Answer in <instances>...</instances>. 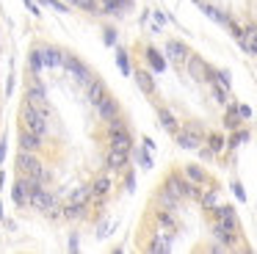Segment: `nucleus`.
I'll list each match as a JSON object with an SVG mask.
<instances>
[{
    "instance_id": "obj_1",
    "label": "nucleus",
    "mask_w": 257,
    "mask_h": 254,
    "mask_svg": "<svg viewBox=\"0 0 257 254\" xmlns=\"http://www.w3.org/2000/svg\"><path fill=\"white\" fill-rule=\"evenodd\" d=\"M23 121H25V130L36 133V136H45L47 133V124L42 119V113L36 110V105H25L23 108Z\"/></svg>"
},
{
    "instance_id": "obj_2",
    "label": "nucleus",
    "mask_w": 257,
    "mask_h": 254,
    "mask_svg": "<svg viewBox=\"0 0 257 254\" xmlns=\"http://www.w3.org/2000/svg\"><path fill=\"white\" fill-rule=\"evenodd\" d=\"M166 188H169L172 193H177L180 199H183V196H191V199L199 196V188H196L194 182H185L183 177H177V174H172V177L166 180Z\"/></svg>"
},
{
    "instance_id": "obj_3",
    "label": "nucleus",
    "mask_w": 257,
    "mask_h": 254,
    "mask_svg": "<svg viewBox=\"0 0 257 254\" xmlns=\"http://www.w3.org/2000/svg\"><path fill=\"white\" fill-rule=\"evenodd\" d=\"M188 72L196 77V80H213V75H216V69L207 66L202 58H188Z\"/></svg>"
},
{
    "instance_id": "obj_4",
    "label": "nucleus",
    "mask_w": 257,
    "mask_h": 254,
    "mask_svg": "<svg viewBox=\"0 0 257 254\" xmlns=\"http://www.w3.org/2000/svg\"><path fill=\"white\" fill-rule=\"evenodd\" d=\"M28 202L34 204L36 210H53V196L47 191H42V185L39 188H31V193H28Z\"/></svg>"
},
{
    "instance_id": "obj_5",
    "label": "nucleus",
    "mask_w": 257,
    "mask_h": 254,
    "mask_svg": "<svg viewBox=\"0 0 257 254\" xmlns=\"http://www.w3.org/2000/svg\"><path fill=\"white\" fill-rule=\"evenodd\" d=\"M64 66L72 72V77L80 83V86H89V83H91V80H89V69H86V66L80 64L78 58H67V55H64Z\"/></svg>"
},
{
    "instance_id": "obj_6",
    "label": "nucleus",
    "mask_w": 257,
    "mask_h": 254,
    "mask_svg": "<svg viewBox=\"0 0 257 254\" xmlns=\"http://www.w3.org/2000/svg\"><path fill=\"white\" fill-rule=\"evenodd\" d=\"M177 144L183 149H199L202 147V133L196 130H183V133H177Z\"/></svg>"
},
{
    "instance_id": "obj_7",
    "label": "nucleus",
    "mask_w": 257,
    "mask_h": 254,
    "mask_svg": "<svg viewBox=\"0 0 257 254\" xmlns=\"http://www.w3.org/2000/svg\"><path fill=\"white\" fill-rule=\"evenodd\" d=\"M94 108H97V113H100V119H105V121H111V119H116V116H119V105L113 102V99L108 97V94L94 105Z\"/></svg>"
},
{
    "instance_id": "obj_8",
    "label": "nucleus",
    "mask_w": 257,
    "mask_h": 254,
    "mask_svg": "<svg viewBox=\"0 0 257 254\" xmlns=\"http://www.w3.org/2000/svg\"><path fill=\"white\" fill-rule=\"evenodd\" d=\"M42 147V136H36V133L31 130H20V149H25V152H36V149Z\"/></svg>"
},
{
    "instance_id": "obj_9",
    "label": "nucleus",
    "mask_w": 257,
    "mask_h": 254,
    "mask_svg": "<svg viewBox=\"0 0 257 254\" xmlns=\"http://www.w3.org/2000/svg\"><path fill=\"white\" fill-rule=\"evenodd\" d=\"M28 193H31L28 180H14V185H12V202L17 204V207H23V204L28 202Z\"/></svg>"
},
{
    "instance_id": "obj_10",
    "label": "nucleus",
    "mask_w": 257,
    "mask_h": 254,
    "mask_svg": "<svg viewBox=\"0 0 257 254\" xmlns=\"http://www.w3.org/2000/svg\"><path fill=\"white\" fill-rule=\"evenodd\" d=\"M216 221H218V224H224L227 229H238V218H235V210L229 207V204L216 207Z\"/></svg>"
},
{
    "instance_id": "obj_11",
    "label": "nucleus",
    "mask_w": 257,
    "mask_h": 254,
    "mask_svg": "<svg viewBox=\"0 0 257 254\" xmlns=\"http://www.w3.org/2000/svg\"><path fill=\"white\" fill-rule=\"evenodd\" d=\"M130 163V149H113L108 152V166L111 169H124V166Z\"/></svg>"
},
{
    "instance_id": "obj_12",
    "label": "nucleus",
    "mask_w": 257,
    "mask_h": 254,
    "mask_svg": "<svg viewBox=\"0 0 257 254\" xmlns=\"http://www.w3.org/2000/svg\"><path fill=\"white\" fill-rule=\"evenodd\" d=\"M42 55H45V64L47 66H64V53L58 47H53V44H45V47H39Z\"/></svg>"
},
{
    "instance_id": "obj_13",
    "label": "nucleus",
    "mask_w": 257,
    "mask_h": 254,
    "mask_svg": "<svg viewBox=\"0 0 257 254\" xmlns=\"http://www.w3.org/2000/svg\"><path fill=\"white\" fill-rule=\"evenodd\" d=\"M17 169L25 171V174H31L34 169H39V163H36V155H34V152H25V149H20V155H17Z\"/></svg>"
},
{
    "instance_id": "obj_14",
    "label": "nucleus",
    "mask_w": 257,
    "mask_h": 254,
    "mask_svg": "<svg viewBox=\"0 0 257 254\" xmlns=\"http://www.w3.org/2000/svg\"><path fill=\"white\" fill-rule=\"evenodd\" d=\"M196 3H199V6H202V11H205V14H207V17H210V20H213V22H218V25H224V28H229V22H232V20H229V17H227V14H224V11H218V9H216V6H207V3H202V0H196Z\"/></svg>"
},
{
    "instance_id": "obj_15",
    "label": "nucleus",
    "mask_w": 257,
    "mask_h": 254,
    "mask_svg": "<svg viewBox=\"0 0 257 254\" xmlns=\"http://www.w3.org/2000/svg\"><path fill=\"white\" fill-rule=\"evenodd\" d=\"M147 61H150V66H152L155 75H163V72H166V58H163L158 50H152V47L147 50Z\"/></svg>"
},
{
    "instance_id": "obj_16",
    "label": "nucleus",
    "mask_w": 257,
    "mask_h": 254,
    "mask_svg": "<svg viewBox=\"0 0 257 254\" xmlns=\"http://www.w3.org/2000/svg\"><path fill=\"white\" fill-rule=\"evenodd\" d=\"M102 97H105V86H102L100 80H91L89 86H86V99H89L91 105H97Z\"/></svg>"
},
{
    "instance_id": "obj_17",
    "label": "nucleus",
    "mask_w": 257,
    "mask_h": 254,
    "mask_svg": "<svg viewBox=\"0 0 257 254\" xmlns=\"http://www.w3.org/2000/svg\"><path fill=\"white\" fill-rule=\"evenodd\" d=\"M213 235H216L227 248H229V246H235V229H227V226L218 224V221H216V226H213Z\"/></svg>"
},
{
    "instance_id": "obj_18",
    "label": "nucleus",
    "mask_w": 257,
    "mask_h": 254,
    "mask_svg": "<svg viewBox=\"0 0 257 254\" xmlns=\"http://www.w3.org/2000/svg\"><path fill=\"white\" fill-rule=\"evenodd\" d=\"M166 55L172 61H183V58H188V47H185L183 42H169L166 44Z\"/></svg>"
},
{
    "instance_id": "obj_19",
    "label": "nucleus",
    "mask_w": 257,
    "mask_h": 254,
    "mask_svg": "<svg viewBox=\"0 0 257 254\" xmlns=\"http://www.w3.org/2000/svg\"><path fill=\"white\" fill-rule=\"evenodd\" d=\"M130 6H133V0H105L102 9H105V14H119V11L130 9Z\"/></svg>"
},
{
    "instance_id": "obj_20",
    "label": "nucleus",
    "mask_w": 257,
    "mask_h": 254,
    "mask_svg": "<svg viewBox=\"0 0 257 254\" xmlns=\"http://www.w3.org/2000/svg\"><path fill=\"white\" fill-rule=\"evenodd\" d=\"M158 119H161V124L166 127L169 133H177V119L172 116V110H166V108H158Z\"/></svg>"
},
{
    "instance_id": "obj_21",
    "label": "nucleus",
    "mask_w": 257,
    "mask_h": 254,
    "mask_svg": "<svg viewBox=\"0 0 257 254\" xmlns=\"http://www.w3.org/2000/svg\"><path fill=\"white\" fill-rule=\"evenodd\" d=\"M136 80H139V88H141L144 94H152V91H155V80H152L150 72H136Z\"/></svg>"
},
{
    "instance_id": "obj_22",
    "label": "nucleus",
    "mask_w": 257,
    "mask_h": 254,
    "mask_svg": "<svg viewBox=\"0 0 257 254\" xmlns=\"http://www.w3.org/2000/svg\"><path fill=\"white\" fill-rule=\"evenodd\" d=\"M224 124H227L229 130H238V127H240V113H238V105H229V108H227V116H224Z\"/></svg>"
},
{
    "instance_id": "obj_23",
    "label": "nucleus",
    "mask_w": 257,
    "mask_h": 254,
    "mask_svg": "<svg viewBox=\"0 0 257 254\" xmlns=\"http://www.w3.org/2000/svg\"><path fill=\"white\" fill-rule=\"evenodd\" d=\"M177 202H180L177 193H172L169 188H163V191H161V207L163 210H174V207H177Z\"/></svg>"
},
{
    "instance_id": "obj_24",
    "label": "nucleus",
    "mask_w": 257,
    "mask_h": 254,
    "mask_svg": "<svg viewBox=\"0 0 257 254\" xmlns=\"http://www.w3.org/2000/svg\"><path fill=\"white\" fill-rule=\"evenodd\" d=\"M25 102L28 105H36V108H42V105H45V88H31L28 91V97H25Z\"/></svg>"
},
{
    "instance_id": "obj_25",
    "label": "nucleus",
    "mask_w": 257,
    "mask_h": 254,
    "mask_svg": "<svg viewBox=\"0 0 257 254\" xmlns=\"http://www.w3.org/2000/svg\"><path fill=\"white\" fill-rule=\"evenodd\" d=\"M61 213H64V218H72V221H75V218H83L86 204H75V202H72V204H67V207H64Z\"/></svg>"
},
{
    "instance_id": "obj_26",
    "label": "nucleus",
    "mask_w": 257,
    "mask_h": 254,
    "mask_svg": "<svg viewBox=\"0 0 257 254\" xmlns=\"http://www.w3.org/2000/svg\"><path fill=\"white\" fill-rule=\"evenodd\" d=\"M150 251H172V243H169V235H158L155 240L150 243Z\"/></svg>"
},
{
    "instance_id": "obj_27",
    "label": "nucleus",
    "mask_w": 257,
    "mask_h": 254,
    "mask_svg": "<svg viewBox=\"0 0 257 254\" xmlns=\"http://www.w3.org/2000/svg\"><path fill=\"white\" fill-rule=\"evenodd\" d=\"M116 66H119V72H122V75H130V72H133L130 58H127V53H124V50H116Z\"/></svg>"
},
{
    "instance_id": "obj_28",
    "label": "nucleus",
    "mask_w": 257,
    "mask_h": 254,
    "mask_svg": "<svg viewBox=\"0 0 257 254\" xmlns=\"http://www.w3.org/2000/svg\"><path fill=\"white\" fill-rule=\"evenodd\" d=\"M185 177H188L191 182H196V185H199V182H205V171L199 169V166H185Z\"/></svg>"
},
{
    "instance_id": "obj_29",
    "label": "nucleus",
    "mask_w": 257,
    "mask_h": 254,
    "mask_svg": "<svg viewBox=\"0 0 257 254\" xmlns=\"http://www.w3.org/2000/svg\"><path fill=\"white\" fill-rule=\"evenodd\" d=\"M45 55H42V50L39 47H36V50H31V69H34V72H42V69H45Z\"/></svg>"
},
{
    "instance_id": "obj_30",
    "label": "nucleus",
    "mask_w": 257,
    "mask_h": 254,
    "mask_svg": "<svg viewBox=\"0 0 257 254\" xmlns=\"http://www.w3.org/2000/svg\"><path fill=\"white\" fill-rule=\"evenodd\" d=\"M108 191H111V182H108L105 177L94 182V196H97V199H105V196H108Z\"/></svg>"
},
{
    "instance_id": "obj_31",
    "label": "nucleus",
    "mask_w": 257,
    "mask_h": 254,
    "mask_svg": "<svg viewBox=\"0 0 257 254\" xmlns=\"http://www.w3.org/2000/svg\"><path fill=\"white\" fill-rule=\"evenodd\" d=\"M86 199H89V188H75L69 193V202H75V204H86Z\"/></svg>"
},
{
    "instance_id": "obj_32",
    "label": "nucleus",
    "mask_w": 257,
    "mask_h": 254,
    "mask_svg": "<svg viewBox=\"0 0 257 254\" xmlns=\"http://www.w3.org/2000/svg\"><path fill=\"white\" fill-rule=\"evenodd\" d=\"M199 202H202V207H205V210H213V207H216V191L202 193V196H199Z\"/></svg>"
},
{
    "instance_id": "obj_33",
    "label": "nucleus",
    "mask_w": 257,
    "mask_h": 254,
    "mask_svg": "<svg viewBox=\"0 0 257 254\" xmlns=\"http://www.w3.org/2000/svg\"><path fill=\"white\" fill-rule=\"evenodd\" d=\"M243 141H249V133H246V130H235V136L229 138V147L235 149V147H240Z\"/></svg>"
},
{
    "instance_id": "obj_34",
    "label": "nucleus",
    "mask_w": 257,
    "mask_h": 254,
    "mask_svg": "<svg viewBox=\"0 0 257 254\" xmlns=\"http://www.w3.org/2000/svg\"><path fill=\"white\" fill-rule=\"evenodd\" d=\"M207 144H210V152H218V149H224V138L218 136V133H213V136L207 138Z\"/></svg>"
},
{
    "instance_id": "obj_35",
    "label": "nucleus",
    "mask_w": 257,
    "mask_h": 254,
    "mask_svg": "<svg viewBox=\"0 0 257 254\" xmlns=\"http://www.w3.org/2000/svg\"><path fill=\"white\" fill-rule=\"evenodd\" d=\"M213 80H216V83H218V86H221V88H229V72H227V69L216 72V75H213Z\"/></svg>"
},
{
    "instance_id": "obj_36",
    "label": "nucleus",
    "mask_w": 257,
    "mask_h": 254,
    "mask_svg": "<svg viewBox=\"0 0 257 254\" xmlns=\"http://www.w3.org/2000/svg\"><path fill=\"white\" fill-rule=\"evenodd\" d=\"M213 99H216L218 105H227V88H221V86H213Z\"/></svg>"
},
{
    "instance_id": "obj_37",
    "label": "nucleus",
    "mask_w": 257,
    "mask_h": 254,
    "mask_svg": "<svg viewBox=\"0 0 257 254\" xmlns=\"http://www.w3.org/2000/svg\"><path fill=\"white\" fill-rule=\"evenodd\" d=\"M158 224H161V226H174L172 213H169V210H161V213H158Z\"/></svg>"
},
{
    "instance_id": "obj_38",
    "label": "nucleus",
    "mask_w": 257,
    "mask_h": 254,
    "mask_svg": "<svg viewBox=\"0 0 257 254\" xmlns=\"http://www.w3.org/2000/svg\"><path fill=\"white\" fill-rule=\"evenodd\" d=\"M139 163L144 166V169H152V158H150V149H147V147L139 152Z\"/></svg>"
},
{
    "instance_id": "obj_39",
    "label": "nucleus",
    "mask_w": 257,
    "mask_h": 254,
    "mask_svg": "<svg viewBox=\"0 0 257 254\" xmlns=\"http://www.w3.org/2000/svg\"><path fill=\"white\" fill-rule=\"evenodd\" d=\"M78 9H83V11H97V3L94 0H72Z\"/></svg>"
},
{
    "instance_id": "obj_40",
    "label": "nucleus",
    "mask_w": 257,
    "mask_h": 254,
    "mask_svg": "<svg viewBox=\"0 0 257 254\" xmlns=\"http://www.w3.org/2000/svg\"><path fill=\"white\" fill-rule=\"evenodd\" d=\"M102 42H105L108 47H113V44H116V31H105L102 33Z\"/></svg>"
},
{
    "instance_id": "obj_41",
    "label": "nucleus",
    "mask_w": 257,
    "mask_h": 254,
    "mask_svg": "<svg viewBox=\"0 0 257 254\" xmlns=\"http://www.w3.org/2000/svg\"><path fill=\"white\" fill-rule=\"evenodd\" d=\"M232 193L240 199V202H246V191H243V185H240V182H232Z\"/></svg>"
},
{
    "instance_id": "obj_42",
    "label": "nucleus",
    "mask_w": 257,
    "mask_h": 254,
    "mask_svg": "<svg viewBox=\"0 0 257 254\" xmlns=\"http://www.w3.org/2000/svg\"><path fill=\"white\" fill-rule=\"evenodd\" d=\"M45 3H47V6H53L56 11H61V14H67V6H64L61 0H45Z\"/></svg>"
},
{
    "instance_id": "obj_43",
    "label": "nucleus",
    "mask_w": 257,
    "mask_h": 254,
    "mask_svg": "<svg viewBox=\"0 0 257 254\" xmlns=\"http://www.w3.org/2000/svg\"><path fill=\"white\" fill-rule=\"evenodd\" d=\"M238 113H240V119H249V116H251V108H249V105H238Z\"/></svg>"
},
{
    "instance_id": "obj_44",
    "label": "nucleus",
    "mask_w": 257,
    "mask_h": 254,
    "mask_svg": "<svg viewBox=\"0 0 257 254\" xmlns=\"http://www.w3.org/2000/svg\"><path fill=\"white\" fill-rule=\"evenodd\" d=\"M69 248H72V251H78V248H80V240H78V235H72V237H69Z\"/></svg>"
},
{
    "instance_id": "obj_45",
    "label": "nucleus",
    "mask_w": 257,
    "mask_h": 254,
    "mask_svg": "<svg viewBox=\"0 0 257 254\" xmlns=\"http://www.w3.org/2000/svg\"><path fill=\"white\" fill-rule=\"evenodd\" d=\"M152 17H155V22H158V25H163V22H166V17H163V11H152Z\"/></svg>"
},
{
    "instance_id": "obj_46",
    "label": "nucleus",
    "mask_w": 257,
    "mask_h": 254,
    "mask_svg": "<svg viewBox=\"0 0 257 254\" xmlns=\"http://www.w3.org/2000/svg\"><path fill=\"white\" fill-rule=\"evenodd\" d=\"M6 160V141H0V163Z\"/></svg>"
},
{
    "instance_id": "obj_47",
    "label": "nucleus",
    "mask_w": 257,
    "mask_h": 254,
    "mask_svg": "<svg viewBox=\"0 0 257 254\" xmlns=\"http://www.w3.org/2000/svg\"><path fill=\"white\" fill-rule=\"evenodd\" d=\"M133 188H136V177L127 174V191H133Z\"/></svg>"
},
{
    "instance_id": "obj_48",
    "label": "nucleus",
    "mask_w": 257,
    "mask_h": 254,
    "mask_svg": "<svg viewBox=\"0 0 257 254\" xmlns=\"http://www.w3.org/2000/svg\"><path fill=\"white\" fill-rule=\"evenodd\" d=\"M25 3H31V0H25Z\"/></svg>"
}]
</instances>
